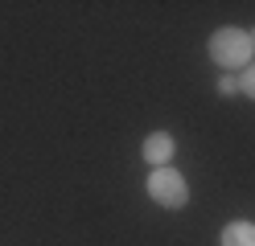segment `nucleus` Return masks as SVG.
Wrapping results in <instances>:
<instances>
[{
    "label": "nucleus",
    "mask_w": 255,
    "mask_h": 246,
    "mask_svg": "<svg viewBox=\"0 0 255 246\" xmlns=\"http://www.w3.org/2000/svg\"><path fill=\"white\" fill-rule=\"evenodd\" d=\"M251 37L243 29H218L214 37H210V58L218 62V66H247V58H251Z\"/></svg>",
    "instance_id": "1"
},
{
    "label": "nucleus",
    "mask_w": 255,
    "mask_h": 246,
    "mask_svg": "<svg viewBox=\"0 0 255 246\" xmlns=\"http://www.w3.org/2000/svg\"><path fill=\"white\" fill-rule=\"evenodd\" d=\"M148 193H152V201L156 205H165V209H181L189 201V185H185V176L181 172H173V168H156L148 176Z\"/></svg>",
    "instance_id": "2"
},
{
    "label": "nucleus",
    "mask_w": 255,
    "mask_h": 246,
    "mask_svg": "<svg viewBox=\"0 0 255 246\" xmlns=\"http://www.w3.org/2000/svg\"><path fill=\"white\" fill-rule=\"evenodd\" d=\"M173 156V140L165 136V131H152V136L144 140V160L156 164V168H165V160Z\"/></svg>",
    "instance_id": "3"
},
{
    "label": "nucleus",
    "mask_w": 255,
    "mask_h": 246,
    "mask_svg": "<svg viewBox=\"0 0 255 246\" xmlns=\"http://www.w3.org/2000/svg\"><path fill=\"white\" fill-rule=\"evenodd\" d=\"M222 246H255V226L251 222H231L222 230Z\"/></svg>",
    "instance_id": "4"
},
{
    "label": "nucleus",
    "mask_w": 255,
    "mask_h": 246,
    "mask_svg": "<svg viewBox=\"0 0 255 246\" xmlns=\"http://www.w3.org/2000/svg\"><path fill=\"white\" fill-rule=\"evenodd\" d=\"M239 90H243L247 98H255V66H247L243 78H239Z\"/></svg>",
    "instance_id": "5"
},
{
    "label": "nucleus",
    "mask_w": 255,
    "mask_h": 246,
    "mask_svg": "<svg viewBox=\"0 0 255 246\" xmlns=\"http://www.w3.org/2000/svg\"><path fill=\"white\" fill-rule=\"evenodd\" d=\"M218 90H222V94H235V90H239V78H222Z\"/></svg>",
    "instance_id": "6"
},
{
    "label": "nucleus",
    "mask_w": 255,
    "mask_h": 246,
    "mask_svg": "<svg viewBox=\"0 0 255 246\" xmlns=\"http://www.w3.org/2000/svg\"><path fill=\"white\" fill-rule=\"evenodd\" d=\"M247 37H251V45H255V29H251V33H247Z\"/></svg>",
    "instance_id": "7"
}]
</instances>
